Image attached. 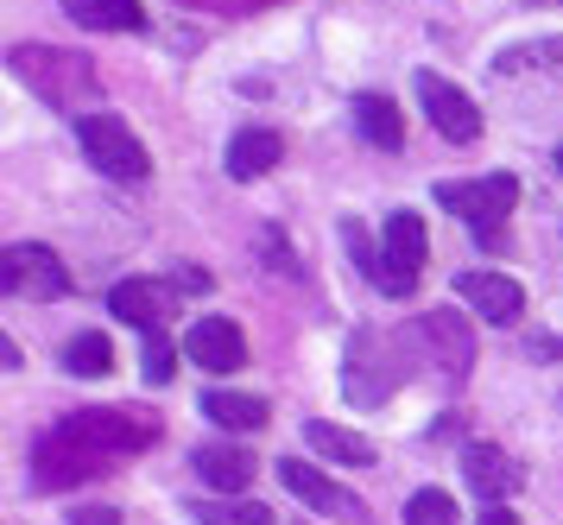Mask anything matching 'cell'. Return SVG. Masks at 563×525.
<instances>
[{"instance_id": "1", "label": "cell", "mask_w": 563, "mask_h": 525, "mask_svg": "<svg viewBox=\"0 0 563 525\" xmlns=\"http://www.w3.org/2000/svg\"><path fill=\"white\" fill-rule=\"evenodd\" d=\"M158 444V418L153 412H77L52 425L32 444V481L57 494V488H82L102 469H114L121 456H140Z\"/></svg>"}, {"instance_id": "2", "label": "cell", "mask_w": 563, "mask_h": 525, "mask_svg": "<svg viewBox=\"0 0 563 525\" xmlns=\"http://www.w3.org/2000/svg\"><path fill=\"white\" fill-rule=\"evenodd\" d=\"M7 70L20 76L26 89H38L57 108H77V101L102 96V76L82 51H57V45H13L7 51Z\"/></svg>"}, {"instance_id": "3", "label": "cell", "mask_w": 563, "mask_h": 525, "mask_svg": "<svg viewBox=\"0 0 563 525\" xmlns=\"http://www.w3.org/2000/svg\"><path fill=\"white\" fill-rule=\"evenodd\" d=\"M77 140H82V152H89V165H96L102 177H114V184H146V177H153L146 146H140L133 127L114 121V114H82Z\"/></svg>"}, {"instance_id": "4", "label": "cell", "mask_w": 563, "mask_h": 525, "mask_svg": "<svg viewBox=\"0 0 563 525\" xmlns=\"http://www.w3.org/2000/svg\"><path fill=\"white\" fill-rule=\"evenodd\" d=\"M437 203H443L450 216H462L482 241H494L500 222L512 216V203H519V177L512 172H487V177H468V184H437Z\"/></svg>"}, {"instance_id": "5", "label": "cell", "mask_w": 563, "mask_h": 525, "mask_svg": "<svg viewBox=\"0 0 563 525\" xmlns=\"http://www.w3.org/2000/svg\"><path fill=\"white\" fill-rule=\"evenodd\" d=\"M424 253H431V241H424V222L411 216V209H393L386 216V248H380V285L386 298H411L418 292V278H424Z\"/></svg>"}, {"instance_id": "6", "label": "cell", "mask_w": 563, "mask_h": 525, "mask_svg": "<svg viewBox=\"0 0 563 525\" xmlns=\"http://www.w3.org/2000/svg\"><path fill=\"white\" fill-rule=\"evenodd\" d=\"M0 285H7V298H32V304H52L70 292V273H64V260L52 248H38V241H13V248L0 253Z\"/></svg>"}, {"instance_id": "7", "label": "cell", "mask_w": 563, "mask_h": 525, "mask_svg": "<svg viewBox=\"0 0 563 525\" xmlns=\"http://www.w3.org/2000/svg\"><path fill=\"white\" fill-rule=\"evenodd\" d=\"M418 108H424V121H431L443 140H456V146H475V140H482V108H475L468 89H456L450 76L418 70Z\"/></svg>"}, {"instance_id": "8", "label": "cell", "mask_w": 563, "mask_h": 525, "mask_svg": "<svg viewBox=\"0 0 563 525\" xmlns=\"http://www.w3.org/2000/svg\"><path fill=\"white\" fill-rule=\"evenodd\" d=\"M184 354H190L203 374H234V368L247 361V336H241V324H229V317H197L190 336H184Z\"/></svg>"}, {"instance_id": "9", "label": "cell", "mask_w": 563, "mask_h": 525, "mask_svg": "<svg viewBox=\"0 0 563 525\" xmlns=\"http://www.w3.org/2000/svg\"><path fill=\"white\" fill-rule=\"evenodd\" d=\"M418 336H424V349L437 354L443 380H468V368H475V336H468V324H462L450 304H443V310H424V317H418Z\"/></svg>"}, {"instance_id": "10", "label": "cell", "mask_w": 563, "mask_h": 525, "mask_svg": "<svg viewBox=\"0 0 563 525\" xmlns=\"http://www.w3.org/2000/svg\"><path fill=\"white\" fill-rule=\"evenodd\" d=\"M456 298L482 317V324H519V310H526V292H519V278L507 273H456Z\"/></svg>"}, {"instance_id": "11", "label": "cell", "mask_w": 563, "mask_h": 525, "mask_svg": "<svg viewBox=\"0 0 563 525\" xmlns=\"http://www.w3.org/2000/svg\"><path fill=\"white\" fill-rule=\"evenodd\" d=\"M462 475H468V494H482L487 506H507V494H519V462L494 444H468L462 450Z\"/></svg>"}, {"instance_id": "12", "label": "cell", "mask_w": 563, "mask_h": 525, "mask_svg": "<svg viewBox=\"0 0 563 525\" xmlns=\"http://www.w3.org/2000/svg\"><path fill=\"white\" fill-rule=\"evenodd\" d=\"M279 481L310 506V513H330V519H361V501H355V494H342L330 475H317L305 456H285V462H279Z\"/></svg>"}, {"instance_id": "13", "label": "cell", "mask_w": 563, "mask_h": 525, "mask_svg": "<svg viewBox=\"0 0 563 525\" xmlns=\"http://www.w3.org/2000/svg\"><path fill=\"white\" fill-rule=\"evenodd\" d=\"M165 304H172V285H165V278H121V285L108 292L114 324H133L140 336L165 324Z\"/></svg>"}, {"instance_id": "14", "label": "cell", "mask_w": 563, "mask_h": 525, "mask_svg": "<svg viewBox=\"0 0 563 525\" xmlns=\"http://www.w3.org/2000/svg\"><path fill=\"white\" fill-rule=\"evenodd\" d=\"M285 158V140L279 127H241L229 140V158H222V172L234 177V184H254V177H266L273 165Z\"/></svg>"}, {"instance_id": "15", "label": "cell", "mask_w": 563, "mask_h": 525, "mask_svg": "<svg viewBox=\"0 0 563 525\" xmlns=\"http://www.w3.org/2000/svg\"><path fill=\"white\" fill-rule=\"evenodd\" d=\"M190 469H197L216 494H241V488L260 475V462L241 450V444H203V450L190 456Z\"/></svg>"}, {"instance_id": "16", "label": "cell", "mask_w": 563, "mask_h": 525, "mask_svg": "<svg viewBox=\"0 0 563 525\" xmlns=\"http://www.w3.org/2000/svg\"><path fill=\"white\" fill-rule=\"evenodd\" d=\"M305 444L317 456H330V462H342V469H374V444L367 437H355L349 425H330V418H310L305 425Z\"/></svg>"}, {"instance_id": "17", "label": "cell", "mask_w": 563, "mask_h": 525, "mask_svg": "<svg viewBox=\"0 0 563 525\" xmlns=\"http://www.w3.org/2000/svg\"><path fill=\"white\" fill-rule=\"evenodd\" d=\"M203 418L222 430H260L266 425V400L260 393H229V386H209L203 393Z\"/></svg>"}, {"instance_id": "18", "label": "cell", "mask_w": 563, "mask_h": 525, "mask_svg": "<svg viewBox=\"0 0 563 525\" xmlns=\"http://www.w3.org/2000/svg\"><path fill=\"white\" fill-rule=\"evenodd\" d=\"M70 20L89 25V32H146V13L140 0H64Z\"/></svg>"}, {"instance_id": "19", "label": "cell", "mask_w": 563, "mask_h": 525, "mask_svg": "<svg viewBox=\"0 0 563 525\" xmlns=\"http://www.w3.org/2000/svg\"><path fill=\"white\" fill-rule=\"evenodd\" d=\"M355 127L374 140L380 152H399L406 146V121H399V108L386 96H355Z\"/></svg>"}, {"instance_id": "20", "label": "cell", "mask_w": 563, "mask_h": 525, "mask_svg": "<svg viewBox=\"0 0 563 525\" xmlns=\"http://www.w3.org/2000/svg\"><path fill=\"white\" fill-rule=\"evenodd\" d=\"M64 374H77V380L114 374V342H108L102 329H82V336H70V342H64Z\"/></svg>"}, {"instance_id": "21", "label": "cell", "mask_w": 563, "mask_h": 525, "mask_svg": "<svg viewBox=\"0 0 563 525\" xmlns=\"http://www.w3.org/2000/svg\"><path fill=\"white\" fill-rule=\"evenodd\" d=\"M538 64H544L551 76H563V39H538V45H519V51H500V57H494V70L500 76L538 70Z\"/></svg>"}, {"instance_id": "22", "label": "cell", "mask_w": 563, "mask_h": 525, "mask_svg": "<svg viewBox=\"0 0 563 525\" xmlns=\"http://www.w3.org/2000/svg\"><path fill=\"white\" fill-rule=\"evenodd\" d=\"M197 525H273V513L254 501H190Z\"/></svg>"}, {"instance_id": "23", "label": "cell", "mask_w": 563, "mask_h": 525, "mask_svg": "<svg viewBox=\"0 0 563 525\" xmlns=\"http://www.w3.org/2000/svg\"><path fill=\"white\" fill-rule=\"evenodd\" d=\"M406 525H462V513L443 488H418L406 501Z\"/></svg>"}, {"instance_id": "24", "label": "cell", "mask_w": 563, "mask_h": 525, "mask_svg": "<svg viewBox=\"0 0 563 525\" xmlns=\"http://www.w3.org/2000/svg\"><path fill=\"white\" fill-rule=\"evenodd\" d=\"M140 368H146V380H153V386H165V380H172V368H178V349H172V336H165V329H146Z\"/></svg>"}, {"instance_id": "25", "label": "cell", "mask_w": 563, "mask_h": 525, "mask_svg": "<svg viewBox=\"0 0 563 525\" xmlns=\"http://www.w3.org/2000/svg\"><path fill=\"white\" fill-rule=\"evenodd\" d=\"M254 253H260V260H273V266H279L285 278H305V273H298V260H291V248H285V234H279L273 222H266V228L254 234Z\"/></svg>"}, {"instance_id": "26", "label": "cell", "mask_w": 563, "mask_h": 525, "mask_svg": "<svg viewBox=\"0 0 563 525\" xmlns=\"http://www.w3.org/2000/svg\"><path fill=\"white\" fill-rule=\"evenodd\" d=\"M342 241H349V253H355V266H361V273H367V278H380V248H374V241L361 234V222H355V216L342 222Z\"/></svg>"}, {"instance_id": "27", "label": "cell", "mask_w": 563, "mask_h": 525, "mask_svg": "<svg viewBox=\"0 0 563 525\" xmlns=\"http://www.w3.org/2000/svg\"><path fill=\"white\" fill-rule=\"evenodd\" d=\"M184 7H203V13H247V7H266V0H184Z\"/></svg>"}, {"instance_id": "28", "label": "cell", "mask_w": 563, "mask_h": 525, "mask_svg": "<svg viewBox=\"0 0 563 525\" xmlns=\"http://www.w3.org/2000/svg\"><path fill=\"white\" fill-rule=\"evenodd\" d=\"M70 525H121V513H114V506H89V513H77Z\"/></svg>"}, {"instance_id": "29", "label": "cell", "mask_w": 563, "mask_h": 525, "mask_svg": "<svg viewBox=\"0 0 563 525\" xmlns=\"http://www.w3.org/2000/svg\"><path fill=\"white\" fill-rule=\"evenodd\" d=\"M203 285H209L203 266H178V292H203Z\"/></svg>"}, {"instance_id": "30", "label": "cell", "mask_w": 563, "mask_h": 525, "mask_svg": "<svg viewBox=\"0 0 563 525\" xmlns=\"http://www.w3.org/2000/svg\"><path fill=\"white\" fill-rule=\"evenodd\" d=\"M475 525H519V519H512L507 506H487V513H482V519H475Z\"/></svg>"}, {"instance_id": "31", "label": "cell", "mask_w": 563, "mask_h": 525, "mask_svg": "<svg viewBox=\"0 0 563 525\" xmlns=\"http://www.w3.org/2000/svg\"><path fill=\"white\" fill-rule=\"evenodd\" d=\"M558 172H563V146H558Z\"/></svg>"}, {"instance_id": "32", "label": "cell", "mask_w": 563, "mask_h": 525, "mask_svg": "<svg viewBox=\"0 0 563 525\" xmlns=\"http://www.w3.org/2000/svg\"><path fill=\"white\" fill-rule=\"evenodd\" d=\"M551 7H558V0H551Z\"/></svg>"}]
</instances>
